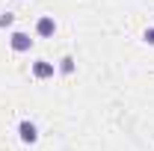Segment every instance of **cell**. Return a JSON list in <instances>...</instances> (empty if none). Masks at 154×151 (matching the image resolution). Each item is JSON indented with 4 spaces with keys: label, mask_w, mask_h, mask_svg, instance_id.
Here are the masks:
<instances>
[{
    "label": "cell",
    "mask_w": 154,
    "mask_h": 151,
    "mask_svg": "<svg viewBox=\"0 0 154 151\" xmlns=\"http://www.w3.org/2000/svg\"><path fill=\"white\" fill-rule=\"evenodd\" d=\"M18 136H21V142L33 145V142H38V128L30 122V119H24V122L18 125Z\"/></svg>",
    "instance_id": "1"
},
{
    "label": "cell",
    "mask_w": 154,
    "mask_h": 151,
    "mask_svg": "<svg viewBox=\"0 0 154 151\" xmlns=\"http://www.w3.org/2000/svg\"><path fill=\"white\" fill-rule=\"evenodd\" d=\"M54 74H57V65H54V62H48V59H36V62H33V77L51 80Z\"/></svg>",
    "instance_id": "2"
},
{
    "label": "cell",
    "mask_w": 154,
    "mask_h": 151,
    "mask_svg": "<svg viewBox=\"0 0 154 151\" xmlns=\"http://www.w3.org/2000/svg\"><path fill=\"white\" fill-rule=\"evenodd\" d=\"M36 33L42 39H51L54 33H57V21H54V15H42V18L36 21Z\"/></svg>",
    "instance_id": "3"
},
{
    "label": "cell",
    "mask_w": 154,
    "mask_h": 151,
    "mask_svg": "<svg viewBox=\"0 0 154 151\" xmlns=\"http://www.w3.org/2000/svg\"><path fill=\"white\" fill-rule=\"evenodd\" d=\"M9 45H12V51L24 54V51H30V48H33V39L27 36V33H21V30H15V33L9 36Z\"/></svg>",
    "instance_id": "4"
},
{
    "label": "cell",
    "mask_w": 154,
    "mask_h": 151,
    "mask_svg": "<svg viewBox=\"0 0 154 151\" xmlns=\"http://www.w3.org/2000/svg\"><path fill=\"white\" fill-rule=\"evenodd\" d=\"M59 71H62V74H71V71H74V59L62 57V59H59Z\"/></svg>",
    "instance_id": "5"
},
{
    "label": "cell",
    "mask_w": 154,
    "mask_h": 151,
    "mask_svg": "<svg viewBox=\"0 0 154 151\" xmlns=\"http://www.w3.org/2000/svg\"><path fill=\"white\" fill-rule=\"evenodd\" d=\"M142 39H145V45H151V48H154V27H148V30L142 33Z\"/></svg>",
    "instance_id": "6"
},
{
    "label": "cell",
    "mask_w": 154,
    "mask_h": 151,
    "mask_svg": "<svg viewBox=\"0 0 154 151\" xmlns=\"http://www.w3.org/2000/svg\"><path fill=\"white\" fill-rule=\"evenodd\" d=\"M12 21H15V15H12V12H6V15H3V18H0V27H9V24H12Z\"/></svg>",
    "instance_id": "7"
}]
</instances>
